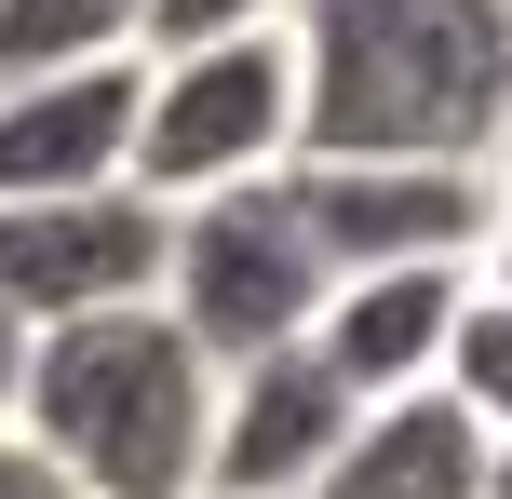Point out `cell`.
I'll return each instance as SVG.
<instances>
[{
    "mask_svg": "<svg viewBox=\"0 0 512 499\" xmlns=\"http://www.w3.org/2000/svg\"><path fill=\"white\" fill-rule=\"evenodd\" d=\"M283 41H297V162H486L499 149L512 0H297Z\"/></svg>",
    "mask_w": 512,
    "mask_h": 499,
    "instance_id": "cell-1",
    "label": "cell"
},
{
    "mask_svg": "<svg viewBox=\"0 0 512 499\" xmlns=\"http://www.w3.org/2000/svg\"><path fill=\"white\" fill-rule=\"evenodd\" d=\"M14 432L54 459L68 499H203L216 365L162 324V297H135V311H81V324H54V338H27V365H14Z\"/></svg>",
    "mask_w": 512,
    "mask_h": 499,
    "instance_id": "cell-2",
    "label": "cell"
},
{
    "mask_svg": "<svg viewBox=\"0 0 512 499\" xmlns=\"http://www.w3.org/2000/svg\"><path fill=\"white\" fill-rule=\"evenodd\" d=\"M149 297H162V324L230 378V365H256V351L310 338V311L337 297V270H324V243L297 230L283 176H256V189H216V203L162 216V284Z\"/></svg>",
    "mask_w": 512,
    "mask_h": 499,
    "instance_id": "cell-3",
    "label": "cell"
},
{
    "mask_svg": "<svg viewBox=\"0 0 512 499\" xmlns=\"http://www.w3.org/2000/svg\"><path fill=\"white\" fill-rule=\"evenodd\" d=\"M283 162H297V41H283V27L149 54V81H135V162H122L135 203L176 216V203L283 176Z\"/></svg>",
    "mask_w": 512,
    "mask_h": 499,
    "instance_id": "cell-4",
    "label": "cell"
},
{
    "mask_svg": "<svg viewBox=\"0 0 512 499\" xmlns=\"http://www.w3.org/2000/svg\"><path fill=\"white\" fill-rule=\"evenodd\" d=\"M283 203L324 243V270H472L499 176L486 162H283Z\"/></svg>",
    "mask_w": 512,
    "mask_h": 499,
    "instance_id": "cell-5",
    "label": "cell"
},
{
    "mask_svg": "<svg viewBox=\"0 0 512 499\" xmlns=\"http://www.w3.org/2000/svg\"><path fill=\"white\" fill-rule=\"evenodd\" d=\"M162 284V203L81 189V203H0V324L54 338L81 311H135Z\"/></svg>",
    "mask_w": 512,
    "mask_h": 499,
    "instance_id": "cell-6",
    "label": "cell"
},
{
    "mask_svg": "<svg viewBox=\"0 0 512 499\" xmlns=\"http://www.w3.org/2000/svg\"><path fill=\"white\" fill-rule=\"evenodd\" d=\"M135 81H149V54L54 68V81H0V203L122 189V162H135Z\"/></svg>",
    "mask_w": 512,
    "mask_h": 499,
    "instance_id": "cell-7",
    "label": "cell"
},
{
    "mask_svg": "<svg viewBox=\"0 0 512 499\" xmlns=\"http://www.w3.org/2000/svg\"><path fill=\"white\" fill-rule=\"evenodd\" d=\"M337 432H351V392L310 365V338H297V351H256V365L216 378L203 499H297V486L337 459Z\"/></svg>",
    "mask_w": 512,
    "mask_h": 499,
    "instance_id": "cell-8",
    "label": "cell"
},
{
    "mask_svg": "<svg viewBox=\"0 0 512 499\" xmlns=\"http://www.w3.org/2000/svg\"><path fill=\"white\" fill-rule=\"evenodd\" d=\"M459 270H351V284L310 311V365L337 378L351 405H391V392H432L445 365V324H459Z\"/></svg>",
    "mask_w": 512,
    "mask_h": 499,
    "instance_id": "cell-9",
    "label": "cell"
},
{
    "mask_svg": "<svg viewBox=\"0 0 512 499\" xmlns=\"http://www.w3.org/2000/svg\"><path fill=\"white\" fill-rule=\"evenodd\" d=\"M472 473H486V432L445 392H391V405H351L337 459L297 499H472Z\"/></svg>",
    "mask_w": 512,
    "mask_h": 499,
    "instance_id": "cell-10",
    "label": "cell"
},
{
    "mask_svg": "<svg viewBox=\"0 0 512 499\" xmlns=\"http://www.w3.org/2000/svg\"><path fill=\"white\" fill-rule=\"evenodd\" d=\"M108 54H149V0H0V81L108 68Z\"/></svg>",
    "mask_w": 512,
    "mask_h": 499,
    "instance_id": "cell-11",
    "label": "cell"
},
{
    "mask_svg": "<svg viewBox=\"0 0 512 499\" xmlns=\"http://www.w3.org/2000/svg\"><path fill=\"white\" fill-rule=\"evenodd\" d=\"M432 392L459 405L472 432H512V311H499V297H459V324H445V365H432Z\"/></svg>",
    "mask_w": 512,
    "mask_h": 499,
    "instance_id": "cell-12",
    "label": "cell"
},
{
    "mask_svg": "<svg viewBox=\"0 0 512 499\" xmlns=\"http://www.w3.org/2000/svg\"><path fill=\"white\" fill-rule=\"evenodd\" d=\"M256 27H297V0H149V54H189V41H256Z\"/></svg>",
    "mask_w": 512,
    "mask_h": 499,
    "instance_id": "cell-13",
    "label": "cell"
},
{
    "mask_svg": "<svg viewBox=\"0 0 512 499\" xmlns=\"http://www.w3.org/2000/svg\"><path fill=\"white\" fill-rule=\"evenodd\" d=\"M459 284H472V297H499V311H512V189L486 203V230H472V270H459Z\"/></svg>",
    "mask_w": 512,
    "mask_h": 499,
    "instance_id": "cell-14",
    "label": "cell"
},
{
    "mask_svg": "<svg viewBox=\"0 0 512 499\" xmlns=\"http://www.w3.org/2000/svg\"><path fill=\"white\" fill-rule=\"evenodd\" d=\"M0 499H68V486H54V459H41V446H27V432H14V419H0Z\"/></svg>",
    "mask_w": 512,
    "mask_h": 499,
    "instance_id": "cell-15",
    "label": "cell"
},
{
    "mask_svg": "<svg viewBox=\"0 0 512 499\" xmlns=\"http://www.w3.org/2000/svg\"><path fill=\"white\" fill-rule=\"evenodd\" d=\"M472 499H512V432H486V473H472Z\"/></svg>",
    "mask_w": 512,
    "mask_h": 499,
    "instance_id": "cell-16",
    "label": "cell"
},
{
    "mask_svg": "<svg viewBox=\"0 0 512 499\" xmlns=\"http://www.w3.org/2000/svg\"><path fill=\"white\" fill-rule=\"evenodd\" d=\"M14 365H27V338H14V324H0V419H14Z\"/></svg>",
    "mask_w": 512,
    "mask_h": 499,
    "instance_id": "cell-17",
    "label": "cell"
},
{
    "mask_svg": "<svg viewBox=\"0 0 512 499\" xmlns=\"http://www.w3.org/2000/svg\"><path fill=\"white\" fill-rule=\"evenodd\" d=\"M486 162H499V189H512V81H499V149Z\"/></svg>",
    "mask_w": 512,
    "mask_h": 499,
    "instance_id": "cell-18",
    "label": "cell"
}]
</instances>
